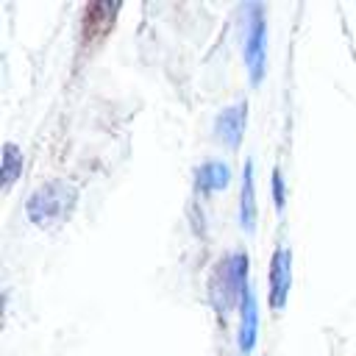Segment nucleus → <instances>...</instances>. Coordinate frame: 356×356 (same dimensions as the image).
<instances>
[{
	"instance_id": "f257e3e1",
	"label": "nucleus",
	"mask_w": 356,
	"mask_h": 356,
	"mask_svg": "<svg viewBox=\"0 0 356 356\" xmlns=\"http://www.w3.org/2000/svg\"><path fill=\"white\" fill-rule=\"evenodd\" d=\"M242 56L250 81L259 83L267 70V19L261 3L242 6Z\"/></svg>"
},
{
	"instance_id": "f03ea898",
	"label": "nucleus",
	"mask_w": 356,
	"mask_h": 356,
	"mask_svg": "<svg viewBox=\"0 0 356 356\" xmlns=\"http://www.w3.org/2000/svg\"><path fill=\"white\" fill-rule=\"evenodd\" d=\"M248 273H250V259H248L245 250H234L217 264V273H214V281H211V295H214V303L222 314L234 303H242L245 292L250 289L248 286Z\"/></svg>"
},
{
	"instance_id": "7ed1b4c3",
	"label": "nucleus",
	"mask_w": 356,
	"mask_h": 356,
	"mask_svg": "<svg viewBox=\"0 0 356 356\" xmlns=\"http://www.w3.org/2000/svg\"><path fill=\"white\" fill-rule=\"evenodd\" d=\"M72 203H75V189L67 181H50L28 197L25 211H28L31 222H36L39 228H47V225L58 222L64 214H70Z\"/></svg>"
},
{
	"instance_id": "20e7f679",
	"label": "nucleus",
	"mask_w": 356,
	"mask_h": 356,
	"mask_svg": "<svg viewBox=\"0 0 356 356\" xmlns=\"http://www.w3.org/2000/svg\"><path fill=\"white\" fill-rule=\"evenodd\" d=\"M289 289H292V248L281 242L270 259V306L275 312L286 306Z\"/></svg>"
},
{
	"instance_id": "39448f33",
	"label": "nucleus",
	"mask_w": 356,
	"mask_h": 356,
	"mask_svg": "<svg viewBox=\"0 0 356 356\" xmlns=\"http://www.w3.org/2000/svg\"><path fill=\"white\" fill-rule=\"evenodd\" d=\"M245 125H248V103H234L214 117V139L228 147H236L242 142Z\"/></svg>"
},
{
	"instance_id": "423d86ee",
	"label": "nucleus",
	"mask_w": 356,
	"mask_h": 356,
	"mask_svg": "<svg viewBox=\"0 0 356 356\" xmlns=\"http://www.w3.org/2000/svg\"><path fill=\"white\" fill-rule=\"evenodd\" d=\"M239 312L242 314H239V337H236V345L248 356V353H253L256 339H259V303H256L253 289L245 292V298L239 303Z\"/></svg>"
},
{
	"instance_id": "0eeeda50",
	"label": "nucleus",
	"mask_w": 356,
	"mask_h": 356,
	"mask_svg": "<svg viewBox=\"0 0 356 356\" xmlns=\"http://www.w3.org/2000/svg\"><path fill=\"white\" fill-rule=\"evenodd\" d=\"M253 161H245V172H242V189H239V225L245 234L256 231V217H259V206H256V181H253Z\"/></svg>"
},
{
	"instance_id": "6e6552de",
	"label": "nucleus",
	"mask_w": 356,
	"mask_h": 356,
	"mask_svg": "<svg viewBox=\"0 0 356 356\" xmlns=\"http://www.w3.org/2000/svg\"><path fill=\"white\" fill-rule=\"evenodd\" d=\"M231 184V167L222 164V161H203L197 170H195V186L197 192L203 195H211V192H220Z\"/></svg>"
},
{
	"instance_id": "1a4fd4ad",
	"label": "nucleus",
	"mask_w": 356,
	"mask_h": 356,
	"mask_svg": "<svg viewBox=\"0 0 356 356\" xmlns=\"http://www.w3.org/2000/svg\"><path fill=\"white\" fill-rule=\"evenodd\" d=\"M22 172V150L14 142L3 145V164H0V175H3V189H11V184L19 178Z\"/></svg>"
},
{
	"instance_id": "9d476101",
	"label": "nucleus",
	"mask_w": 356,
	"mask_h": 356,
	"mask_svg": "<svg viewBox=\"0 0 356 356\" xmlns=\"http://www.w3.org/2000/svg\"><path fill=\"white\" fill-rule=\"evenodd\" d=\"M273 200H275V209L281 211L284 209V178H281L278 167L273 170Z\"/></svg>"
}]
</instances>
